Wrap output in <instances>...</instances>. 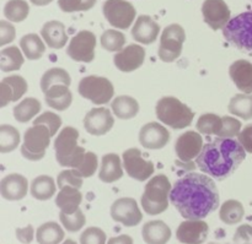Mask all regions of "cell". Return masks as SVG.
<instances>
[{
	"label": "cell",
	"mask_w": 252,
	"mask_h": 244,
	"mask_svg": "<svg viewBox=\"0 0 252 244\" xmlns=\"http://www.w3.org/2000/svg\"><path fill=\"white\" fill-rule=\"evenodd\" d=\"M59 218H61V222L62 225L64 226V228H65L66 231H69V232L73 233L81 230L86 223L85 215H84L83 211H81L80 209L74 214H64L61 211Z\"/></svg>",
	"instance_id": "b9f144b4"
},
{
	"label": "cell",
	"mask_w": 252,
	"mask_h": 244,
	"mask_svg": "<svg viewBox=\"0 0 252 244\" xmlns=\"http://www.w3.org/2000/svg\"><path fill=\"white\" fill-rule=\"evenodd\" d=\"M56 193V183L49 176H38L31 183V195L34 199L46 201Z\"/></svg>",
	"instance_id": "1f68e13d"
},
{
	"label": "cell",
	"mask_w": 252,
	"mask_h": 244,
	"mask_svg": "<svg viewBox=\"0 0 252 244\" xmlns=\"http://www.w3.org/2000/svg\"><path fill=\"white\" fill-rule=\"evenodd\" d=\"M123 169L121 159L117 154H107L102 157L98 178L103 183H113L122 178Z\"/></svg>",
	"instance_id": "83f0119b"
},
{
	"label": "cell",
	"mask_w": 252,
	"mask_h": 244,
	"mask_svg": "<svg viewBox=\"0 0 252 244\" xmlns=\"http://www.w3.org/2000/svg\"><path fill=\"white\" fill-rule=\"evenodd\" d=\"M171 183L165 174L153 177L145 186L142 196V206L148 215H159L169 208Z\"/></svg>",
	"instance_id": "277c9868"
},
{
	"label": "cell",
	"mask_w": 252,
	"mask_h": 244,
	"mask_svg": "<svg viewBox=\"0 0 252 244\" xmlns=\"http://www.w3.org/2000/svg\"><path fill=\"white\" fill-rule=\"evenodd\" d=\"M97 164V156L94 152H86L81 163L76 168L73 169L83 178H89V177H93L96 173Z\"/></svg>",
	"instance_id": "7bdbcfd3"
},
{
	"label": "cell",
	"mask_w": 252,
	"mask_h": 244,
	"mask_svg": "<svg viewBox=\"0 0 252 244\" xmlns=\"http://www.w3.org/2000/svg\"><path fill=\"white\" fill-rule=\"evenodd\" d=\"M246 159V150L234 139L218 137L204 144L196 159L198 168L207 176L223 181L230 177Z\"/></svg>",
	"instance_id": "7a4b0ae2"
},
{
	"label": "cell",
	"mask_w": 252,
	"mask_h": 244,
	"mask_svg": "<svg viewBox=\"0 0 252 244\" xmlns=\"http://www.w3.org/2000/svg\"><path fill=\"white\" fill-rule=\"evenodd\" d=\"M111 217L126 227H134L143 220L137 201L132 198L117 199L111 206Z\"/></svg>",
	"instance_id": "4fadbf2b"
},
{
	"label": "cell",
	"mask_w": 252,
	"mask_h": 244,
	"mask_svg": "<svg viewBox=\"0 0 252 244\" xmlns=\"http://www.w3.org/2000/svg\"><path fill=\"white\" fill-rule=\"evenodd\" d=\"M228 109L230 114L240 117L241 119H252V95L244 93L234 96L229 102Z\"/></svg>",
	"instance_id": "d6a6232c"
},
{
	"label": "cell",
	"mask_w": 252,
	"mask_h": 244,
	"mask_svg": "<svg viewBox=\"0 0 252 244\" xmlns=\"http://www.w3.org/2000/svg\"><path fill=\"white\" fill-rule=\"evenodd\" d=\"M123 166L130 178L139 182L147 181L155 171L154 163L143 159L140 150L134 147L123 152Z\"/></svg>",
	"instance_id": "7c38bea8"
},
{
	"label": "cell",
	"mask_w": 252,
	"mask_h": 244,
	"mask_svg": "<svg viewBox=\"0 0 252 244\" xmlns=\"http://www.w3.org/2000/svg\"><path fill=\"white\" fill-rule=\"evenodd\" d=\"M15 27L7 21H0V46L10 43L15 39Z\"/></svg>",
	"instance_id": "f907efd6"
},
{
	"label": "cell",
	"mask_w": 252,
	"mask_h": 244,
	"mask_svg": "<svg viewBox=\"0 0 252 244\" xmlns=\"http://www.w3.org/2000/svg\"><path fill=\"white\" fill-rule=\"evenodd\" d=\"M41 102L36 98H25L14 107V117L19 123H27L41 110Z\"/></svg>",
	"instance_id": "d590c367"
},
{
	"label": "cell",
	"mask_w": 252,
	"mask_h": 244,
	"mask_svg": "<svg viewBox=\"0 0 252 244\" xmlns=\"http://www.w3.org/2000/svg\"><path fill=\"white\" fill-rule=\"evenodd\" d=\"M24 55L16 46H10L0 52V69L4 73L16 71L24 65Z\"/></svg>",
	"instance_id": "4dcf8cb0"
},
{
	"label": "cell",
	"mask_w": 252,
	"mask_h": 244,
	"mask_svg": "<svg viewBox=\"0 0 252 244\" xmlns=\"http://www.w3.org/2000/svg\"><path fill=\"white\" fill-rule=\"evenodd\" d=\"M51 133L46 125H32L25 132L21 154L30 161H39L46 155L47 147L51 142Z\"/></svg>",
	"instance_id": "52a82bcc"
},
{
	"label": "cell",
	"mask_w": 252,
	"mask_h": 244,
	"mask_svg": "<svg viewBox=\"0 0 252 244\" xmlns=\"http://www.w3.org/2000/svg\"><path fill=\"white\" fill-rule=\"evenodd\" d=\"M44 98L47 105L57 110L68 109L73 102V95L69 90V86L65 85L52 86L47 92H44Z\"/></svg>",
	"instance_id": "4316f807"
},
{
	"label": "cell",
	"mask_w": 252,
	"mask_h": 244,
	"mask_svg": "<svg viewBox=\"0 0 252 244\" xmlns=\"http://www.w3.org/2000/svg\"><path fill=\"white\" fill-rule=\"evenodd\" d=\"M226 41L241 51H252V10L230 19L223 28Z\"/></svg>",
	"instance_id": "8992f818"
},
{
	"label": "cell",
	"mask_w": 252,
	"mask_h": 244,
	"mask_svg": "<svg viewBox=\"0 0 252 244\" xmlns=\"http://www.w3.org/2000/svg\"><path fill=\"white\" fill-rule=\"evenodd\" d=\"M102 11L108 24L120 29H127L137 15L134 6L127 0H107L103 4Z\"/></svg>",
	"instance_id": "30bf717a"
},
{
	"label": "cell",
	"mask_w": 252,
	"mask_h": 244,
	"mask_svg": "<svg viewBox=\"0 0 252 244\" xmlns=\"http://www.w3.org/2000/svg\"><path fill=\"white\" fill-rule=\"evenodd\" d=\"M80 244H106V233L98 227H89L81 233Z\"/></svg>",
	"instance_id": "c3c4849f"
},
{
	"label": "cell",
	"mask_w": 252,
	"mask_h": 244,
	"mask_svg": "<svg viewBox=\"0 0 252 244\" xmlns=\"http://www.w3.org/2000/svg\"><path fill=\"white\" fill-rule=\"evenodd\" d=\"M142 235L147 244H166L171 238V230L162 221H149L143 226Z\"/></svg>",
	"instance_id": "484cf974"
},
{
	"label": "cell",
	"mask_w": 252,
	"mask_h": 244,
	"mask_svg": "<svg viewBox=\"0 0 252 244\" xmlns=\"http://www.w3.org/2000/svg\"><path fill=\"white\" fill-rule=\"evenodd\" d=\"M30 1L33 5H36V6H46V5H48L53 0H30Z\"/></svg>",
	"instance_id": "11a10c76"
},
{
	"label": "cell",
	"mask_w": 252,
	"mask_h": 244,
	"mask_svg": "<svg viewBox=\"0 0 252 244\" xmlns=\"http://www.w3.org/2000/svg\"><path fill=\"white\" fill-rule=\"evenodd\" d=\"M41 36L43 37L47 46L53 49H61L68 42L65 33V26L59 21H48L43 25L41 29Z\"/></svg>",
	"instance_id": "cb8c5ba5"
},
{
	"label": "cell",
	"mask_w": 252,
	"mask_h": 244,
	"mask_svg": "<svg viewBox=\"0 0 252 244\" xmlns=\"http://www.w3.org/2000/svg\"><path fill=\"white\" fill-rule=\"evenodd\" d=\"M107 244H133V240L130 236L122 235V236H118V237L110 238Z\"/></svg>",
	"instance_id": "db71d44e"
},
{
	"label": "cell",
	"mask_w": 252,
	"mask_h": 244,
	"mask_svg": "<svg viewBox=\"0 0 252 244\" xmlns=\"http://www.w3.org/2000/svg\"><path fill=\"white\" fill-rule=\"evenodd\" d=\"M196 125L201 134L219 135L223 129V119L214 113H206L198 118Z\"/></svg>",
	"instance_id": "ab89813d"
},
{
	"label": "cell",
	"mask_w": 252,
	"mask_h": 244,
	"mask_svg": "<svg viewBox=\"0 0 252 244\" xmlns=\"http://www.w3.org/2000/svg\"><path fill=\"white\" fill-rule=\"evenodd\" d=\"M63 244H78L76 242H74L73 240H66L65 242H63Z\"/></svg>",
	"instance_id": "9f6ffc18"
},
{
	"label": "cell",
	"mask_w": 252,
	"mask_h": 244,
	"mask_svg": "<svg viewBox=\"0 0 252 244\" xmlns=\"http://www.w3.org/2000/svg\"><path fill=\"white\" fill-rule=\"evenodd\" d=\"M57 184H58L59 189H62L63 187L70 186L75 187V188L80 189L83 187V177L79 176L73 168L68 169V171H63L58 174V178H57Z\"/></svg>",
	"instance_id": "bcb514c9"
},
{
	"label": "cell",
	"mask_w": 252,
	"mask_h": 244,
	"mask_svg": "<svg viewBox=\"0 0 252 244\" xmlns=\"http://www.w3.org/2000/svg\"><path fill=\"white\" fill-rule=\"evenodd\" d=\"M20 48L22 49L24 55L30 60H37L46 52V46H44L43 41L36 33L25 34L20 39Z\"/></svg>",
	"instance_id": "f1b7e54d"
},
{
	"label": "cell",
	"mask_w": 252,
	"mask_h": 244,
	"mask_svg": "<svg viewBox=\"0 0 252 244\" xmlns=\"http://www.w3.org/2000/svg\"><path fill=\"white\" fill-rule=\"evenodd\" d=\"M115 124L112 114L107 108H93L84 118V127L89 134L94 136L105 135L112 129Z\"/></svg>",
	"instance_id": "2e32d148"
},
{
	"label": "cell",
	"mask_w": 252,
	"mask_h": 244,
	"mask_svg": "<svg viewBox=\"0 0 252 244\" xmlns=\"http://www.w3.org/2000/svg\"><path fill=\"white\" fill-rule=\"evenodd\" d=\"M29 191V182L19 173H10L0 182V193L5 200L17 201L24 199Z\"/></svg>",
	"instance_id": "44dd1931"
},
{
	"label": "cell",
	"mask_w": 252,
	"mask_h": 244,
	"mask_svg": "<svg viewBox=\"0 0 252 244\" xmlns=\"http://www.w3.org/2000/svg\"><path fill=\"white\" fill-rule=\"evenodd\" d=\"M20 145V133L12 125H0V152L7 154L16 150Z\"/></svg>",
	"instance_id": "74e56055"
},
{
	"label": "cell",
	"mask_w": 252,
	"mask_h": 244,
	"mask_svg": "<svg viewBox=\"0 0 252 244\" xmlns=\"http://www.w3.org/2000/svg\"><path fill=\"white\" fill-rule=\"evenodd\" d=\"M96 36L91 31H80L71 38L66 54L73 60L91 63L95 58Z\"/></svg>",
	"instance_id": "8fae6325"
},
{
	"label": "cell",
	"mask_w": 252,
	"mask_h": 244,
	"mask_svg": "<svg viewBox=\"0 0 252 244\" xmlns=\"http://www.w3.org/2000/svg\"><path fill=\"white\" fill-rule=\"evenodd\" d=\"M79 132L73 127H65L54 141L57 162L62 167L76 168L83 161L86 151L78 145Z\"/></svg>",
	"instance_id": "3957f363"
},
{
	"label": "cell",
	"mask_w": 252,
	"mask_h": 244,
	"mask_svg": "<svg viewBox=\"0 0 252 244\" xmlns=\"http://www.w3.org/2000/svg\"><path fill=\"white\" fill-rule=\"evenodd\" d=\"M245 215V209L243 204L238 200H226L221 205L220 211H219V217L226 225H236L241 222Z\"/></svg>",
	"instance_id": "836d02e7"
},
{
	"label": "cell",
	"mask_w": 252,
	"mask_h": 244,
	"mask_svg": "<svg viewBox=\"0 0 252 244\" xmlns=\"http://www.w3.org/2000/svg\"><path fill=\"white\" fill-rule=\"evenodd\" d=\"M186 33L181 25L172 24L162 31L159 46V58L165 63H172L180 58Z\"/></svg>",
	"instance_id": "9c48e42d"
},
{
	"label": "cell",
	"mask_w": 252,
	"mask_h": 244,
	"mask_svg": "<svg viewBox=\"0 0 252 244\" xmlns=\"http://www.w3.org/2000/svg\"><path fill=\"white\" fill-rule=\"evenodd\" d=\"M170 141V133L161 124L152 122L140 129L139 142L143 147L149 150H160Z\"/></svg>",
	"instance_id": "d6986e66"
},
{
	"label": "cell",
	"mask_w": 252,
	"mask_h": 244,
	"mask_svg": "<svg viewBox=\"0 0 252 244\" xmlns=\"http://www.w3.org/2000/svg\"><path fill=\"white\" fill-rule=\"evenodd\" d=\"M145 59V49L138 44H129L122 51L117 52L113 58L115 65L123 73H130L143 65Z\"/></svg>",
	"instance_id": "ac0fdd59"
},
{
	"label": "cell",
	"mask_w": 252,
	"mask_h": 244,
	"mask_svg": "<svg viewBox=\"0 0 252 244\" xmlns=\"http://www.w3.org/2000/svg\"><path fill=\"white\" fill-rule=\"evenodd\" d=\"M81 201H83V194L80 189L75 187L66 186L61 189L56 198V205L61 209L64 214H74L79 210Z\"/></svg>",
	"instance_id": "d4e9b609"
},
{
	"label": "cell",
	"mask_w": 252,
	"mask_h": 244,
	"mask_svg": "<svg viewBox=\"0 0 252 244\" xmlns=\"http://www.w3.org/2000/svg\"><path fill=\"white\" fill-rule=\"evenodd\" d=\"M16 237L20 242L25 243V244H29L32 242L33 240V227L31 225L27 226L26 228H17L16 230Z\"/></svg>",
	"instance_id": "f5cc1de1"
},
{
	"label": "cell",
	"mask_w": 252,
	"mask_h": 244,
	"mask_svg": "<svg viewBox=\"0 0 252 244\" xmlns=\"http://www.w3.org/2000/svg\"><path fill=\"white\" fill-rule=\"evenodd\" d=\"M229 75L241 92L252 93V64L250 61L244 59L234 61L229 69Z\"/></svg>",
	"instance_id": "603a6c76"
},
{
	"label": "cell",
	"mask_w": 252,
	"mask_h": 244,
	"mask_svg": "<svg viewBox=\"0 0 252 244\" xmlns=\"http://www.w3.org/2000/svg\"><path fill=\"white\" fill-rule=\"evenodd\" d=\"M209 244H214V243H209Z\"/></svg>",
	"instance_id": "6f0895ef"
},
{
	"label": "cell",
	"mask_w": 252,
	"mask_h": 244,
	"mask_svg": "<svg viewBox=\"0 0 252 244\" xmlns=\"http://www.w3.org/2000/svg\"><path fill=\"white\" fill-rule=\"evenodd\" d=\"M238 139L244 149L246 150V152L252 154V124L246 125L244 128L243 132H240V134L238 135Z\"/></svg>",
	"instance_id": "816d5d0a"
},
{
	"label": "cell",
	"mask_w": 252,
	"mask_h": 244,
	"mask_svg": "<svg viewBox=\"0 0 252 244\" xmlns=\"http://www.w3.org/2000/svg\"><path fill=\"white\" fill-rule=\"evenodd\" d=\"M155 112L158 119L172 129H185L194 118L191 108L175 97H162L157 103Z\"/></svg>",
	"instance_id": "5b68a950"
},
{
	"label": "cell",
	"mask_w": 252,
	"mask_h": 244,
	"mask_svg": "<svg viewBox=\"0 0 252 244\" xmlns=\"http://www.w3.org/2000/svg\"><path fill=\"white\" fill-rule=\"evenodd\" d=\"M234 244H252V226L241 225L234 235Z\"/></svg>",
	"instance_id": "681fc988"
},
{
	"label": "cell",
	"mask_w": 252,
	"mask_h": 244,
	"mask_svg": "<svg viewBox=\"0 0 252 244\" xmlns=\"http://www.w3.org/2000/svg\"><path fill=\"white\" fill-rule=\"evenodd\" d=\"M113 113L120 119H132L139 112V103L129 96H118L111 105Z\"/></svg>",
	"instance_id": "f546056e"
},
{
	"label": "cell",
	"mask_w": 252,
	"mask_h": 244,
	"mask_svg": "<svg viewBox=\"0 0 252 244\" xmlns=\"http://www.w3.org/2000/svg\"><path fill=\"white\" fill-rule=\"evenodd\" d=\"M26 92L27 82L22 76H6L0 83V107H5L10 102H16Z\"/></svg>",
	"instance_id": "ffe728a7"
},
{
	"label": "cell",
	"mask_w": 252,
	"mask_h": 244,
	"mask_svg": "<svg viewBox=\"0 0 252 244\" xmlns=\"http://www.w3.org/2000/svg\"><path fill=\"white\" fill-rule=\"evenodd\" d=\"M29 14L30 6L26 0H9L4 6V16L10 22H22Z\"/></svg>",
	"instance_id": "f35d334b"
},
{
	"label": "cell",
	"mask_w": 252,
	"mask_h": 244,
	"mask_svg": "<svg viewBox=\"0 0 252 244\" xmlns=\"http://www.w3.org/2000/svg\"><path fill=\"white\" fill-rule=\"evenodd\" d=\"M221 119H223V129H221L220 134L218 135L219 137L233 139L240 134L241 123L236 118L225 115V117H221Z\"/></svg>",
	"instance_id": "7dc6e473"
},
{
	"label": "cell",
	"mask_w": 252,
	"mask_h": 244,
	"mask_svg": "<svg viewBox=\"0 0 252 244\" xmlns=\"http://www.w3.org/2000/svg\"><path fill=\"white\" fill-rule=\"evenodd\" d=\"M71 83L70 75L68 71L62 68H52L43 74L41 79V90L44 92L49 90L52 86L65 85L69 86Z\"/></svg>",
	"instance_id": "8d00e7d4"
},
{
	"label": "cell",
	"mask_w": 252,
	"mask_h": 244,
	"mask_svg": "<svg viewBox=\"0 0 252 244\" xmlns=\"http://www.w3.org/2000/svg\"><path fill=\"white\" fill-rule=\"evenodd\" d=\"M38 244H59L64 240V231L57 222H46L37 230Z\"/></svg>",
	"instance_id": "e575fe53"
},
{
	"label": "cell",
	"mask_w": 252,
	"mask_h": 244,
	"mask_svg": "<svg viewBox=\"0 0 252 244\" xmlns=\"http://www.w3.org/2000/svg\"><path fill=\"white\" fill-rule=\"evenodd\" d=\"M78 91L81 97L91 101L94 105H106L112 100L115 93L112 82L108 79L96 75L81 79Z\"/></svg>",
	"instance_id": "ba28073f"
},
{
	"label": "cell",
	"mask_w": 252,
	"mask_h": 244,
	"mask_svg": "<svg viewBox=\"0 0 252 244\" xmlns=\"http://www.w3.org/2000/svg\"><path fill=\"white\" fill-rule=\"evenodd\" d=\"M96 0H58V6L64 12L88 11L93 9Z\"/></svg>",
	"instance_id": "ee69618b"
},
{
	"label": "cell",
	"mask_w": 252,
	"mask_h": 244,
	"mask_svg": "<svg viewBox=\"0 0 252 244\" xmlns=\"http://www.w3.org/2000/svg\"><path fill=\"white\" fill-rule=\"evenodd\" d=\"M159 33V24L147 15H142V16L138 17L132 28L133 38L142 44L154 43Z\"/></svg>",
	"instance_id": "7402d4cb"
},
{
	"label": "cell",
	"mask_w": 252,
	"mask_h": 244,
	"mask_svg": "<svg viewBox=\"0 0 252 244\" xmlns=\"http://www.w3.org/2000/svg\"><path fill=\"white\" fill-rule=\"evenodd\" d=\"M126 44V37L117 29H107L101 36V46L108 52H120Z\"/></svg>",
	"instance_id": "60d3db41"
},
{
	"label": "cell",
	"mask_w": 252,
	"mask_h": 244,
	"mask_svg": "<svg viewBox=\"0 0 252 244\" xmlns=\"http://www.w3.org/2000/svg\"><path fill=\"white\" fill-rule=\"evenodd\" d=\"M203 139L201 134L197 132L189 130V132L184 133L175 144V151H176L177 157L182 162L191 163L193 159H197L203 149Z\"/></svg>",
	"instance_id": "9a60e30c"
},
{
	"label": "cell",
	"mask_w": 252,
	"mask_h": 244,
	"mask_svg": "<svg viewBox=\"0 0 252 244\" xmlns=\"http://www.w3.org/2000/svg\"><path fill=\"white\" fill-rule=\"evenodd\" d=\"M39 124L46 125V127L49 129L51 136H54L62 125V118L53 112H44L43 114H41L38 118L34 119L33 125H39Z\"/></svg>",
	"instance_id": "f6af8a7d"
},
{
	"label": "cell",
	"mask_w": 252,
	"mask_h": 244,
	"mask_svg": "<svg viewBox=\"0 0 252 244\" xmlns=\"http://www.w3.org/2000/svg\"><path fill=\"white\" fill-rule=\"evenodd\" d=\"M203 19L212 29H221L230 21V9L224 0H204L202 5Z\"/></svg>",
	"instance_id": "5bb4252c"
},
{
	"label": "cell",
	"mask_w": 252,
	"mask_h": 244,
	"mask_svg": "<svg viewBox=\"0 0 252 244\" xmlns=\"http://www.w3.org/2000/svg\"><path fill=\"white\" fill-rule=\"evenodd\" d=\"M209 227L202 220H186L179 226L176 238L184 244H203L208 237Z\"/></svg>",
	"instance_id": "e0dca14e"
},
{
	"label": "cell",
	"mask_w": 252,
	"mask_h": 244,
	"mask_svg": "<svg viewBox=\"0 0 252 244\" xmlns=\"http://www.w3.org/2000/svg\"><path fill=\"white\" fill-rule=\"evenodd\" d=\"M170 203L186 220H202L219 206L218 188L208 176L191 172L175 183Z\"/></svg>",
	"instance_id": "6da1fadb"
}]
</instances>
